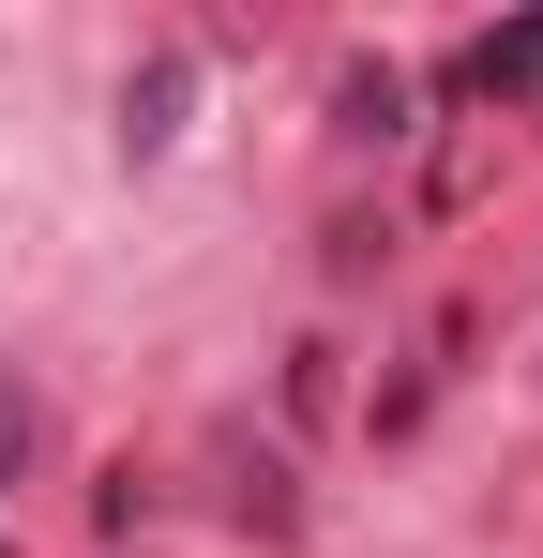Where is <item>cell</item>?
<instances>
[{
    "mask_svg": "<svg viewBox=\"0 0 543 558\" xmlns=\"http://www.w3.org/2000/svg\"><path fill=\"white\" fill-rule=\"evenodd\" d=\"M468 92H543V31H483L468 46Z\"/></svg>",
    "mask_w": 543,
    "mask_h": 558,
    "instance_id": "6da1fadb",
    "label": "cell"
},
{
    "mask_svg": "<svg viewBox=\"0 0 543 558\" xmlns=\"http://www.w3.org/2000/svg\"><path fill=\"white\" fill-rule=\"evenodd\" d=\"M348 136H408V76H348Z\"/></svg>",
    "mask_w": 543,
    "mask_h": 558,
    "instance_id": "7a4b0ae2",
    "label": "cell"
},
{
    "mask_svg": "<svg viewBox=\"0 0 543 558\" xmlns=\"http://www.w3.org/2000/svg\"><path fill=\"white\" fill-rule=\"evenodd\" d=\"M15 468H31V392L0 377V498H15Z\"/></svg>",
    "mask_w": 543,
    "mask_h": 558,
    "instance_id": "3957f363",
    "label": "cell"
}]
</instances>
